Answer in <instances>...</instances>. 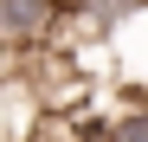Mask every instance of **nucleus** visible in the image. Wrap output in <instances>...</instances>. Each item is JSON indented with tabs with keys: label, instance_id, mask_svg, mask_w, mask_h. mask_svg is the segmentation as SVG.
Segmentation results:
<instances>
[{
	"label": "nucleus",
	"instance_id": "obj_1",
	"mask_svg": "<svg viewBox=\"0 0 148 142\" xmlns=\"http://www.w3.org/2000/svg\"><path fill=\"white\" fill-rule=\"evenodd\" d=\"M97 142H148V97H135L116 116H103L97 123Z\"/></svg>",
	"mask_w": 148,
	"mask_h": 142
}]
</instances>
